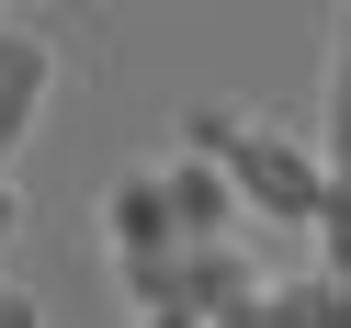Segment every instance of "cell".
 Wrapping results in <instances>:
<instances>
[{"label": "cell", "mask_w": 351, "mask_h": 328, "mask_svg": "<svg viewBox=\"0 0 351 328\" xmlns=\"http://www.w3.org/2000/svg\"><path fill=\"white\" fill-rule=\"evenodd\" d=\"M238 136H250V114H238V102H193V114H182V147H204V159H227Z\"/></svg>", "instance_id": "cell-9"}, {"label": "cell", "mask_w": 351, "mask_h": 328, "mask_svg": "<svg viewBox=\"0 0 351 328\" xmlns=\"http://www.w3.org/2000/svg\"><path fill=\"white\" fill-rule=\"evenodd\" d=\"M0 12H12V0H0Z\"/></svg>", "instance_id": "cell-15"}, {"label": "cell", "mask_w": 351, "mask_h": 328, "mask_svg": "<svg viewBox=\"0 0 351 328\" xmlns=\"http://www.w3.org/2000/svg\"><path fill=\"white\" fill-rule=\"evenodd\" d=\"M147 328H215V317H193V305H147Z\"/></svg>", "instance_id": "cell-12"}, {"label": "cell", "mask_w": 351, "mask_h": 328, "mask_svg": "<svg viewBox=\"0 0 351 328\" xmlns=\"http://www.w3.org/2000/svg\"><path fill=\"white\" fill-rule=\"evenodd\" d=\"M0 328H46V305H34V294H12V283H0Z\"/></svg>", "instance_id": "cell-10"}, {"label": "cell", "mask_w": 351, "mask_h": 328, "mask_svg": "<svg viewBox=\"0 0 351 328\" xmlns=\"http://www.w3.org/2000/svg\"><path fill=\"white\" fill-rule=\"evenodd\" d=\"M12 227H23V192H12V170H0V238H12Z\"/></svg>", "instance_id": "cell-13"}, {"label": "cell", "mask_w": 351, "mask_h": 328, "mask_svg": "<svg viewBox=\"0 0 351 328\" xmlns=\"http://www.w3.org/2000/svg\"><path fill=\"white\" fill-rule=\"evenodd\" d=\"M340 328H351V272H340Z\"/></svg>", "instance_id": "cell-14"}, {"label": "cell", "mask_w": 351, "mask_h": 328, "mask_svg": "<svg viewBox=\"0 0 351 328\" xmlns=\"http://www.w3.org/2000/svg\"><path fill=\"white\" fill-rule=\"evenodd\" d=\"M250 294H261V272L238 260V238H182V305L193 317H227Z\"/></svg>", "instance_id": "cell-4"}, {"label": "cell", "mask_w": 351, "mask_h": 328, "mask_svg": "<svg viewBox=\"0 0 351 328\" xmlns=\"http://www.w3.org/2000/svg\"><path fill=\"white\" fill-rule=\"evenodd\" d=\"M102 227H114V249H159V238H182V227H170L159 170H125V181L102 192Z\"/></svg>", "instance_id": "cell-5"}, {"label": "cell", "mask_w": 351, "mask_h": 328, "mask_svg": "<svg viewBox=\"0 0 351 328\" xmlns=\"http://www.w3.org/2000/svg\"><path fill=\"white\" fill-rule=\"evenodd\" d=\"M272 328H340V272H306V283H261Z\"/></svg>", "instance_id": "cell-6"}, {"label": "cell", "mask_w": 351, "mask_h": 328, "mask_svg": "<svg viewBox=\"0 0 351 328\" xmlns=\"http://www.w3.org/2000/svg\"><path fill=\"white\" fill-rule=\"evenodd\" d=\"M227 170H238V204H250V215H272V227H317V192H328V147H306V136H272V125H250V136L227 147Z\"/></svg>", "instance_id": "cell-1"}, {"label": "cell", "mask_w": 351, "mask_h": 328, "mask_svg": "<svg viewBox=\"0 0 351 328\" xmlns=\"http://www.w3.org/2000/svg\"><path fill=\"white\" fill-rule=\"evenodd\" d=\"M159 192H170V227H182V238H227L238 215H250V204H238V170L204 159V147H170V159H159Z\"/></svg>", "instance_id": "cell-2"}, {"label": "cell", "mask_w": 351, "mask_h": 328, "mask_svg": "<svg viewBox=\"0 0 351 328\" xmlns=\"http://www.w3.org/2000/svg\"><path fill=\"white\" fill-rule=\"evenodd\" d=\"M46 79H57V46L34 23H0V159L23 147L34 114H46Z\"/></svg>", "instance_id": "cell-3"}, {"label": "cell", "mask_w": 351, "mask_h": 328, "mask_svg": "<svg viewBox=\"0 0 351 328\" xmlns=\"http://www.w3.org/2000/svg\"><path fill=\"white\" fill-rule=\"evenodd\" d=\"M215 328H272V305L250 294V305H227V317H215Z\"/></svg>", "instance_id": "cell-11"}, {"label": "cell", "mask_w": 351, "mask_h": 328, "mask_svg": "<svg viewBox=\"0 0 351 328\" xmlns=\"http://www.w3.org/2000/svg\"><path fill=\"white\" fill-rule=\"evenodd\" d=\"M114 272H125L136 305H182V238H159V249H114Z\"/></svg>", "instance_id": "cell-7"}, {"label": "cell", "mask_w": 351, "mask_h": 328, "mask_svg": "<svg viewBox=\"0 0 351 328\" xmlns=\"http://www.w3.org/2000/svg\"><path fill=\"white\" fill-rule=\"evenodd\" d=\"M317 147H328V170H351V12L328 34V125H317Z\"/></svg>", "instance_id": "cell-8"}]
</instances>
